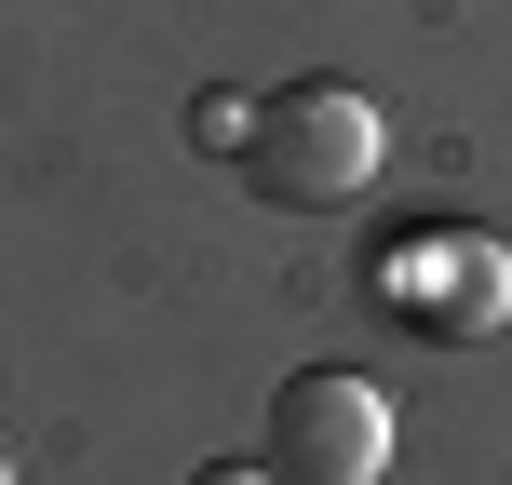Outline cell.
I'll use <instances>...</instances> for the list:
<instances>
[{
    "mask_svg": "<svg viewBox=\"0 0 512 485\" xmlns=\"http://www.w3.org/2000/svg\"><path fill=\"white\" fill-rule=\"evenodd\" d=\"M270 485H378L391 472V391L351 378V364H310V378L270 391Z\"/></svg>",
    "mask_w": 512,
    "mask_h": 485,
    "instance_id": "2",
    "label": "cell"
},
{
    "mask_svg": "<svg viewBox=\"0 0 512 485\" xmlns=\"http://www.w3.org/2000/svg\"><path fill=\"white\" fill-rule=\"evenodd\" d=\"M243 189L283 216H337L378 189V108L351 81H283L270 108L243 122Z\"/></svg>",
    "mask_w": 512,
    "mask_h": 485,
    "instance_id": "1",
    "label": "cell"
},
{
    "mask_svg": "<svg viewBox=\"0 0 512 485\" xmlns=\"http://www.w3.org/2000/svg\"><path fill=\"white\" fill-rule=\"evenodd\" d=\"M189 485H270V459H216V472H189Z\"/></svg>",
    "mask_w": 512,
    "mask_h": 485,
    "instance_id": "4",
    "label": "cell"
},
{
    "mask_svg": "<svg viewBox=\"0 0 512 485\" xmlns=\"http://www.w3.org/2000/svg\"><path fill=\"white\" fill-rule=\"evenodd\" d=\"M432 337H486L499 310H512V256L499 243H472V256H445V297H405Z\"/></svg>",
    "mask_w": 512,
    "mask_h": 485,
    "instance_id": "3",
    "label": "cell"
}]
</instances>
